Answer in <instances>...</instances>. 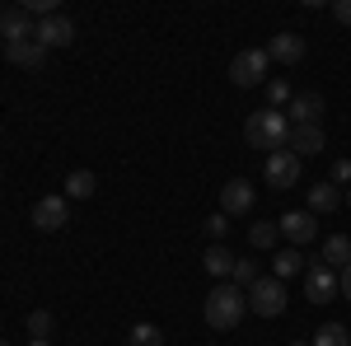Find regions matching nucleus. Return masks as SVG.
<instances>
[{
  "mask_svg": "<svg viewBox=\"0 0 351 346\" xmlns=\"http://www.w3.org/2000/svg\"><path fill=\"white\" fill-rule=\"evenodd\" d=\"M253 201H258V192L243 183V178H230V183L220 187V211H225V215H243V211H253Z\"/></svg>",
  "mask_w": 351,
  "mask_h": 346,
  "instance_id": "9d476101",
  "label": "nucleus"
},
{
  "mask_svg": "<svg viewBox=\"0 0 351 346\" xmlns=\"http://www.w3.org/2000/svg\"><path fill=\"white\" fill-rule=\"evenodd\" d=\"M66 225H71V201H66V197L47 192V197H38V201H33V230L56 234V230H66Z\"/></svg>",
  "mask_w": 351,
  "mask_h": 346,
  "instance_id": "39448f33",
  "label": "nucleus"
},
{
  "mask_svg": "<svg viewBox=\"0 0 351 346\" xmlns=\"http://www.w3.org/2000/svg\"><path fill=\"white\" fill-rule=\"evenodd\" d=\"M127 346H164V332L155 323H132V332H127Z\"/></svg>",
  "mask_w": 351,
  "mask_h": 346,
  "instance_id": "412c9836",
  "label": "nucleus"
},
{
  "mask_svg": "<svg viewBox=\"0 0 351 346\" xmlns=\"http://www.w3.org/2000/svg\"><path fill=\"white\" fill-rule=\"evenodd\" d=\"M314 346H351V337H347L342 323H324V328L314 332Z\"/></svg>",
  "mask_w": 351,
  "mask_h": 346,
  "instance_id": "5701e85b",
  "label": "nucleus"
},
{
  "mask_svg": "<svg viewBox=\"0 0 351 346\" xmlns=\"http://www.w3.org/2000/svg\"><path fill=\"white\" fill-rule=\"evenodd\" d=\"M304 295L314 299V304H328L332 295H337V271L324 262H314L309 271H304Z\"/></svg>",
  "mask_w": 351,
  "mask_h": 346,
  "instance_id": "6e6552de",
  "label": "nucleus"
},
{
  "mask_svg": "<svg viewBox=\"0 0 351 346\" xmlns=\"http://www.w3.org/2000/svg\"><path fill=\"white\" fill-rule=\"evenodd\" d=\"M319 112H324V99L319 94H295L291 108H286L291 127H319Z\"/></svg>",
  "mask_w": 351,
  "mask_h": 346,
  "instance_id": "ddd939ff",
  "label": "nucleus"
},
{
  "mask_svg": "<svg viewBox=\"0 0 351 346\" xmlns=\"http://www.w3.org/2000/svg\"><path fill=\"white\" fill-rule=\"evenodd\" d=\"M286 150H291L295 160H304V155H319V150H324V127H291Z\"/></svg>",
  "mask_w": 351,
  "mask_h": 346,
  "instance_id": "2eb2a0df",
  "label": "nucleus"
},
{
  "mask_svg": "<svg viewBox=\"0 0 351 346\" xmlns=\"http://www.w3.org/2000/svg\"><path fill=\"white\" fill-rule=\"evenodd\" d=\"M243 140H248L253 150L276 155V150H286V140H291V117H286V112H276V108L253 112V117L243 122Z\"/></svg>",
  "mask_w": 351,
  "mask_h": 346,
  "instance_id": "f03ea898",
  "label": "nucleus"
},
{
  "mask_svg": "<svg viewBox=\"0 0 351 346\" xmlns=\"http://www.w3.org/2000/svg\"><path fill=\"white\" fill-rule=\"evenodd\" d=\"M263 178H267L276 192H286V187L300 183V160L291 150H276V155H267V164H263Z\"/></svg>",
  "mask_w": 351,
  "mask_h": 346,
  "instance_id": "423d86ee",
  "label": "nucleus"
},
{
  "mask_svg": "<svg viewBox=\"0 0 351 346\" xmlns=\"http://www.w3.org/2000/svg\"><path fill=\"white\" fill-rule=\"evenodd\" d=\"M38 33V24H33V14H28L24 5H5L0 10V38L5 42H28Z\"/></svg>",
  "mask_w": 351,
  "mask_h": 346,
  "instance_id": "0eeeda50",
  "label": "nucleus"
},
{
  "mask_svg": "<svg viewBox=\"0 0 351 346\" xmlns=\"http://www.w3.org/2000/svg\"><path fill=\"white\" fill-rule=\"evenodd\" d=\"M332 14H337V24L351 28V0H337V5H332Z\"/></svg>",
  "mask_w": 351,
  "mask_h": 346,
  "instance_id": "c85d7f7f",
  "label": "nucleus"
},
{
  "mask_svg": "<svg viewBox=\"0 0 351 346\" xmlns=\"http://www.w3.org/2000/svg\"><path fill=\"white\" fill-rule=\"evenodd\" d=\"M94 187H99V178H94L89 169H75V173L66 178V201H89Z\"/></svg>",
  "mask_w": 351,
  "mask_h": 346,
  "instance_id": "6ab92c4d",
  "label": "nucleus"
},
{
  "mask_svg": "<svg viewBox=\"0 0 351 346\" xmlns=\"http://www.w3.org/2000/svg\"><path fill=\"white\" fill-rule=\"evenodd\" d=\"M234 262H239V258H234V253H230L225 243H211V248L202 253V267H206V271H211L216 281H230V271H234Z\"/></svg>",
  "mask_w": 351,
  "mask_h": 346,
  "instance_id": "f3484780",
  "label": "nucleus"
},
{
  "mask_svg": "<svg viewBox=\"0 0 351 346\" xmlns=\"http://www.w3.org/2000/svg\"><path fill=\"white\" fill-rule=\"evenodd\" d=\"M43 47H71L75 42V24L66 14H52V19H38V33H33Z\"/></svg>",
  "mask_w": 351,
  "mask_h": 346,
  "instance_id": "1a4fd4ad",
  "label": "nucleus"
},
{
  "mask_svg": "<svg viewBox=\"0 0 351 346\" xmlns=\"http://www.w3.org/2000/svg\"><path fill=\"white\" fill-rule=\"evenodd\" d=\"M28 346H52V342H28Z\"/></svg>",
  "mask_w": 351,
  "mask_h": 346,
  "instance_id": "7c9ffc66",
  "label": "nucleus"
},
{
  "mask_svg": "<svg viewBox=\"0 0 351 346\" xmlns=\"http://www.w3.org/2000/svg\"><path fill=\"white\" fill-rule=\"evenodd\" d=\"M276 230L295 243V248H300V243H314V234H319V225H314V215H309V211H286L281 220H276Z\"/></svg>",
  "mask_w": 351,
  "mask_h": 346,
  "instance_id": "9b49d317",
  "label": "nucleus"
},
{
  "mask_svg": "<svg viewBox=\"0 0 351 346\" xmlns=\"http://www.w3.org/2000/svg\"><path fill=\"white\" fill-rule=\"evenodd\" d=\"M267 66H271L267 47H243L230 61V80L239 84V89H258V84H267Z\"/></svg>",
  "mask_w": 351,
  "mask_h": 346,
  "instance_id": "7ed1b4c3",
  "label": "nucleus"
},
{
  "mask_svg": "<svg viewBox=\"0 0 351 346\" xmlns=\"http://www.w3.org/2000/svg\"><path fill=\"white\" fill-rule=\"evenodd\" d=\"M248 309H253V314H263V319L286 314V286H281L276 276H258V281L248 286Z\"/></svg>",
  "mask_w": 351,
  "mask_h": 346,
  "instance_id": "20e7f679",
  "label": "nucleus"
},
{
  "mask_svg": "<svg viewBox=\"0 0 351 346\" xmlns=\"http://www.w3.org/2000/svg\"><path fill=\"white\" fill-rule=\"evenodd\" d=\"M5 61H14V66H24V71H38V66L47 61V47H43L38 38H28V42H5Z\"/></svg>",
  "mask_w": 351,
  "mask_h": 346,
  "instance_id": "4468645a",
  "label": "nucleus"
},
{
  "mask_svg": "<svg viewBox=\"0 0 351 346\" xmlns=\"http://www.w3.org/2000/svg\"><path fill=\"white\" fill-rule=\"evenodd\" d=\"M206 234H211V243H220L225 234H230V215H225V211L206 215Z\"/></svg>",
  "mask_w": 351,
  "mask_h": 346,
  "instance_id": "bb28decb",
  "label": "nucleus"
},
{
  "mask_svg": "<svg viewBox=\"0 0 351 346\" xmlns=\"http://www.w3.org/2000/svg\"><path fill=\"white\" fill-rule=\"evenodd\" d=\"M291 346H314V342H291Z\"/></svg>",
  "mask_w": 351,
  "mask_h": 346,
  "instance_id": "2f4dec72",
  "label": "nucleus"
},
{
  "mask_svg": "<svg viewBox=\"0 0 351 346\" xmlns=\"http://www.w3.org/2000/svg\"><path fill=\"white\" fill-rule=\"evenodd\" d=\"M291 99H295V89L281 80V75H276V80H267V103L276 108V112H286V108H291Z\"/></svg>",
  "mask_w": 351,
  "mask_h": 346,
  "instance_id": "4be33fe9",
  "label": "nucleus"
},
{
  "mask_svg": "<svg viewBox=\"0 0 351 346\" xmlns=\"http://www.w3.org/2000/svg\"><path fill=\"white\" fill-rule=\"evenodd\" d=\"M258 276H263V271H258V262H248V258H239V262H234V271H230V281H234V286H253V281H258Z\"/></svg>",
  "mask_w": 351,
  "mask_h": 346,
  "instance_id": "393cba45",
  "label": "nucleus"
},
{
  "mask_svg": "<svg viewBox=\"0 0 351 346\" xmlns=\"http://www.w3.org/2000/svg\"><path fill=\"white\" fill-rule=\"evenodd\" d=\"M0 346H10V342H0Z\"/></svg>",
  "mask_w": 351,
  "mask_h": 346,
  "instance_id": "72a5a7b5",
  "label": "nucleus"
},
{
  "mask_svg": "<svg viewBox=\"0 0 351 346\" xmlns=\"http://www.w3.org/2000/svg\"><path fill=\"white\" fill-rule=\"evenodd\" d=\"M328 183H337V187L351 183V160H337V164H332V178H328Z\"/></svg>",
  "mask_w": 351,
  "mask_h": 346,
  "instance_id": "cd10ccee",
  "label": "nucleus"
},
{
  "mask_svg": "<svg viewBox=\"0 0 351 346\" xmlns=\"http://www.w3.org/2000/svg\"><path fill=\"white\" fill-rule=\"evenodd\" d=\"M337 206H342V187L337 183H314L309 187V206H304L309 215H332Z\"/></svg>",
  "mask_w": 351,
  "mask_h": 346,
  "instance_id": "dca6fc26",
  "label": "nucleus"
},
{
  "mask_svg": "<svg viewBox=\"0 0 351 346\" xmlns=\"http://www.w3.org/2000/svg\"><path fill=\"white\" fill-rule=\"evenodd\" d=\"M337 291L351 299V267H342V271H337Z\"/></svg>",
  "mask_w": 351,
  "mask_h": 346,
  "instance_id": "c756f323",
  "label": "nucleus"
},
{
  "mask_svg": "<svg viewBox=\"0 0 351 346\" xmlns=\"http://www.w3.org/2000/svg\"><path fill=\"white\" fill-rule=\"evenodd\" d=\"M271 262H276V281H286V276H300V271H304V258H300V248H281Z\"/></svg>",
  "mask_w": 351,
  "mask_h": 346,
  "instance_id": "aec40b11",
  "label": "nucleus"
},
{
  "mask_svg": "<svg viewBox=\"0 0 351 346\" xmlns=\"http://www.w3.org/2000/svg\"><path fill=\"white\" fill-rule=\"evenodd\" d=\"M319 262L332 267V271L351 267V239H347V234H328V239H324V258H319Z\"/></svg>",
  "mask_w": 351,
  "mask_h": 346,
  "instance_id": "a211bd4d",
  "label": "nucleus"
},
{
  "mask_svg": "<svg viewBox=\"0 0 351 346\" xmlns=\"http://www.w3.org/2000/svg\"><path fill=\"white\" fill-rule=\"evenodd\" d=\"M342 201H351V187H347V197H342Z\"/></svg>",
  "mask_w": 351,
  "mask_h": 346,
  "instance_id": "473e14b6",
  "label": "nucleus"
},
{
  "mask_svg": "<svg viewBox=\"0 0 351 346\" xmlns=\"http://www.w3.org/2000/svg\"><path fill=\"white\" fill-rule=\"evenodd\" d=\"M243 314H248V295H243L234 281H220L216 291L202 299V319H206V328H216V332L239 328Z\"/></svg>",
  "mask_w": 351,
  "mask_h": 346,
  "instance_id": "f257e3e1",
  "label": "nucleus"
},
{
  "mask_svg": "<svg viewBox=\"0 0 351 346\" xmlns=\"http://www.w3.org/2000/svg\"><path fill=\"white\" fill-rule=\"evenodd\" d=\"M28 332H33V342H47V332H52V314H47V309L28 314Z\"/></svg>",
  "mask_w": 351,
  "mask_h": 346,
  "instance_id": "a878e982",
  "label": "nucleus"
},
{
  "mask_svg": "<svg viewBox=\"0 0 351 346\" xmlns=\"http://www.w3.org/2000/svg\"><path fill=\"white\" fill-rule=\"evenodd\" d=\"M276 234H281V230H276V220H267V225H253V230H248V243H253V248H271Z\"/></svg>",
  "mask_w": 351,
  "mask_h": 346,
  "instance_id": "b1692460",
  "label": "nucleus"
},
{
  "mask_svg": "<svg viewBox=\"0 0 351 346\" xmlns=\"http://www.w3.org/2000/svg\"><path fill=\"white\" fill-rule=\"evenodd\" d=\"M267 56L281 61V66H300V61H304V38H300V33H276L267 42Z\"/></svg>",
  "mask_w": 351,
  "mask_h": 346,
  "instance_id": "f8f14e48",
  "label": "nucleus"
}]
</instances>
